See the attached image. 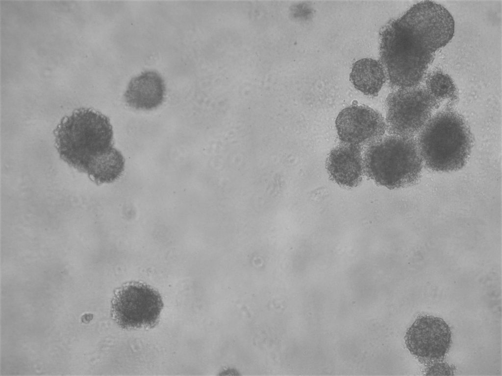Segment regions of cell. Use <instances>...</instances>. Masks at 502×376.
<instances>
[{"instance_id":"obj_1","label":"cell","mask_w":502,"mask_h":376,"mask_svg":"<svg viewBox=\"0 0 502 376\" xmlns=\"http://www.w3.org/2000/svg\"><path fill=\"white\" fill-rule=\"evenodd\" d=\"M454 33V22L442 5L423 1L379 31V54L389 86L406 89L421 85L435 56Z\"/></svg>"},{"instance_id":"obj_2","label":"cell","mask_w":502,"mask_h":376,"mask_svg":"<svg viewBox=\"0 0 502 376\" xmlns=\"http://www.w3.org/2000/svg\"><path fill=\"white\" fill-rule=\"evenodd\" d=\"M54 134L61 159L97 184L112 183L122 174L124 158L113 147L112 125L101 113L77 109L62 118Z\"/></svg>"},{"instance_id":"obj_3","label":"cell","mask_w":502,"mask_h":376,"mask_svg":"<svg viewBox=\"0 0 502 376\" xmlns=\"http://www.w3.org/2000/svg\"><path fill=\"white\" fill-rule=\"evenodd\" d=\"M416 139L423 164L438 172L462 168L469 159L474 143L467 122L450 107L434 114Z\"/></svg>"},{"instance_id":"obj_4","label":"cell","mask_w":502,"mask_h":376,"mask_svg":"<svg viewBox=\"0 0 502 376\" xmlns=\"http://www.w3.org/2000/svg\"><path fill=\"white\" fill-rule=\"evenodd\" d=\"M364 173L376 184L393 189L419 181L423 162L414 137L386 135L362 150Z\"/></svg>"},{"instance_id":"obj_5","label":"cell","mask_w":502,"mask_h":376,"mask_svg":"<svg viewBox=\"0 0 502 376\" xmlns=\"http://www.w3.org/2000/svg\"><path fill=\"white\" fill-rule=\"evenodd\" d=\"M385 104L389 134L414 137L441 104L422 85L394 90L386 97Z\"/></svg>"},{"instance_id":"obj_6","label":"cell","mask_w":502,"mask_h":376,"mask_svg":"<svg viewBox=\"0 0 502 376\" xmlns=\"http://www.w3.org/2000/svg\"><path fill=\"white\" fill-rule=\"evenodd\" d=\"M163 306L158 291L142 283L122 287L112 301V314L122 329L151 328L158 322Z\"/></svg>"},{"instance_id":"obj_7","label":"cell","mask_w":502,"mask_h":376,"mask_svg":"<svg viewBox=\"0 0 502 376\" xmlns=\"http://www.w3.org/2000/svg\"><path fill=\"white\" fill-rule=\"evenodd\" d=\"M406 348L420 361L442 360L452 344V332L442 318L421 315L407 329L404 337Z\"/></svg>"},{"instance_id":"obj_8","label":"cell","mask_w":502,"mask_h":376,"mask_svg":"<svg viewBox=\"0 0 502 376\" xmlns=\"http://www.w3.org/2000/svg\"><path fill=\"white\" fill-rule=\"evenodd\" d=\"M335 126L341 143L363 148L380 139L386 131L382 115L365 105H352L340 112Z\"/></svg>"},{"instance_id":"obj_9","label":"cell","mask_w":502,"mask_h":376,"mask_svg":"<svg viewBox=\"0 0 502 376\" xmlns=\"http://www.w3.org/2000/svg\"><path fill=\"white\" fill-rule=\"evenodd\" d=\"M362 150L359 146L343 143L333 148L326 162L330 179L343 187L357 186L364 173Z\"/></svg>"},{"instance_id":"obj_10","label":"cell","mask_w":502,"mask_h":376,"mask_svg":"<svg viewBox=\"0 0 502 376\" xmlns=\"http://www.w3.org/2000/svg\"><path fill=\"white\" fill-rule=\"evenodd\" d=\"M165 85L160 75L154 71H146L130 81L125 93L126 103L137 110H151L162 103Z\"/></svg>"},{"instance_id":"obj_11","label":"cell","mask_w":502,"mask_h":376,"mask_svg":"<svg viewBox=\"0 0 502 376\" xmlns=\"http://www.w3.org/2000/svg\"><path fill=\"white\" fill-rule=\"evenodd\" d=\"M350 79L354 87L364 94L376 96L386 81L381 62L372 58H363L352 65Z\"/></svg>"},{"instance_id":"obj_12","label":"cell","mask_w":502,"mask_h":376,"mask_svg":"<svg viewBox=\"0 0 502 376\" xmlns=\"http://www.w3.org/2000/svg\"><path fill=\"white\" fill-rule=\"evenodd\" d=\"M427 92L440 104L447 102L445 107L452 108L458 100V92L452 78L439 70L427 73L424 80Z\"/></svg>"}]
</instances>
